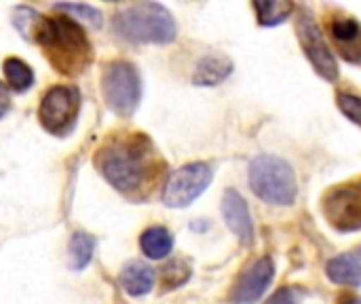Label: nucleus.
Here are the masks:
<instances>
[{
	"label": "nucleus",
	"mask_w": 361,
	"mask_h": 304,
	"mask_svg": "<svg viewBox=\"0 0 361 304\" xmlns=\"http://www.w3.org/2000/svg\"><path fill=\"white\" fill-rule=\"evenodd\" d=\"M150 157H152L150 142L142 133H133L127 138H114L106 142L95 154V165L99 174L116 190L125 195H133L148 180Z\"/></svg>",
	"instance_id": "nucleus-1"
},
{
	"label": "nucleus",
	"mask_w": 361,
	"mask_h": 304,
	"mask_svg": "<svg viewBox=\"0 0 361 304\" xmlns=\"http://www.w3.org/2000/svg\"><path fill=\"white\" fill-rule=\"evenodd\" d=\"M34 42L42 47L47 59L61 74L76 76L91 66L93 59L91 42L82 25L70 19L68 15L42 17Z\"/></svg>",
	"instance_id": "nucleus-2"
},
{
	"label": "nucleus",
	"mask_w": 361,
	"mask_h": 304,
	"mask_svg": "<svg viewBox=\"0 0 361 304\" xmlns=\"http://www.w3.org/2000/svg\"><path fill=\"white\" fill-rule=\"evenodd\" d=\"M114 32L131 42L167 44L178 36L171 13L159 2H140L121 8L112 19Z\"/></svg>",
	"instance_id": "nucleus-3"
},
{
	"label": "nucleus",
	"mask_w": 361,
	"mask_h": 304,
	"mask_svg": "<svg viewBox=\"0 0 361 304\" xmlns=\"http://www.w3.org/2000/svg\"><path fill=\"white\" fill-rule=\"evenodd\" d=\"M250 186L269 205L288 207L296 201V176L292 165L275 154H260L250 165Z\"/></svg>",
	"instance_id": "nucleus-4"
},
{
	"label": "nucleus",
	"mask_w": 361,
	"mask_h": 304,
	"mask_svg": "<svg viewBox=\"0 0 361 304\" xmlns=\"http://www.w3.org/2000/svg\"><path fill=\"white\" fill-rule=\"evenodd\" d=\"M102 93L114 114L129 118L142 99V80L135 66L125 59L110 61L102 74Z\"/></svg>",
	"instance_id": "nucleus-5"
},
{
	"label": "nucleus",
	"mask_w": 361,
	"mask_h": 304,
	"mask_svg": "<svg viewBox=\"0 0 361 304\" xmlns=\"http://www.w3.org/2000/svg\"><path fill=\"white\" fill-rule=\"evenodd\" d=\"M80 112V91L76 85H55L51 87L38 106V121L51 135H68L76 125Z\"/></svg>",
	"instance_id": "nucleus-6"
},
{
	"label": "nucleus",
	"mask_w": 361,
	"mask_h": 304,
	"mask_svg": "<svg viewBox=\"0 0 361 304\" xmlns=\"http://www.w3.org/2000/svg\"><path fill=\"white\" fill-rule=\"evenodd\" d=\"M212 167L205 163H190L176 169L163 186V203L167 207H188L212 184Z\"/></svg>",
	"instance_id": "nucleus-7"
},
{
	"label": "nucleus",
	"mask_w": 361,
	"mask_h": 304,
	"mask_svg": "<svg viewBox=\"0 0 361 304\" xmlns=\"http://www.w3.org/2000/svg\"><path fill=\"white\" fill-rule=\"evenodd\" d=\"M296 32H298V40H300L307 57L311 59L313 68L324 78L334 80L338 76V63H336L334 53L330 51L326 36L322 34L317 21L313 19V15L307 8L296 11Z\"/></svg>",
	"instance_id": "nucleus-8"
},
{
	"label": "nucleus",
	"mask_w": 361,
	"mask_h": 304,
	"mask_svg": "<svg viewBox=\"0 0 361 304\" xmlns=\"http://www.w3.org/2000/svg\"><path fill=\"white\" fill-rule=\"evenodd\" d=\"M324 214L328 222L341 233H353L361 229V178L355 182L336 186L324 201Z\"/></svg>",
	"instance_id": "nucleus-9"
},
{
	"label": "nucleus",
	"mask_w": 361,
	"mask_h": 304,
	"mask_svg": "<svg viewBox=\"0 0 361 304\" xmlns=\"http://www.w3.org/2000/svg\"><path fill=\"white\" fill-rule=\"evenodd\" d=\"M275 277V265L269 256L258 258L235 284L231 300L233 304H254L267 292Z\"/></svg>",
	"instance_id": "nucleus-10"
},
{
	"label": "nucleus",
	"mask_w": 361,
	"mask_h": 304,
	"mask_svg": "<svg viewBox=\"0 0 361 304\" xmlns=\"http://www.w3.org/2000/svg\"><path fill=\"white\" fill-rule=\"evenodd\" d=\"M222 216H224V222L226 226L245 243L250 245L254 241V222H252V216H250V207L245 203V199L228 188L224 193V201H222Z\"/></svg>",
	"instance_id": "nucleus-11"
},
{
	"label": "nucleus",
	"mask_w": 361,
	"mask_h": 304,
	"mask_svg": "<svg viewBox=\"0 0 361 304\" xmlns=\"http://www.w3.org/2000/svg\"><path fill=\"white\" fill-rule=\"evenodd\" d=\"M330 34L349 61H361V23L351 17H336L330 23Z\"/></svg>",
	"instance_id": "nucleus-12"
},
{
	"label": "nucleus",
	"mask_w": 361,
	"mask_h": 304,
	"mask_svg": "<svg viewBox=\"0 0 361 304\" xmlns=\"http://www.w3.org/2000/svg\"><path fill=\"white\" fill-rule=\"evenodd\" d=\"M233 72V61L226 55H205L192 74V83L199 87H214L226 80Z\"/></svg>",
	"instance_id": "nucleus-13"
},
{
	"label": "nucleus",
	"mask_w": 361,
	"mask_h": 304,
	"mask_svg": "<svg viewBox=\"0 0 361 304\" xmlns=\"http://www.w3.org/2000/svg\"><path fill=\"white\" fill-rule=\"evenodd\" d=\"M118 284L129 296H146L154 288V271L148 265L129 262L123 267L118 275Z\"/></svg>",
	"instance_id": "nucleus-14"
},
{
	"label": "nucleus",
	"mask_w": 361,
	"mask_h": 304,
	"mask_svg": "<svg viewBox=\"0 0 361 304\" xmlns=\"http://www.w3.org/2000/svg\"><path fill=\"white\" fill-rule=\"evenodd\" d=\"M328 277L338 286H361V256L360 254H341L332 258L326 267Z\"/></svg>",
	"instance_id": "nucleus-15"
},
{
	"label": "nucleus",
	"mask_w": 361,
	"mask_h": 304,
	"mask_svg": "<svg viewBox=\"0 0 361 304\" xmlns=\"http://www.w3.org/2000/svg\"><path fill=\"white\" fill-rule=\"evenodd\" d=\"M140 248L146 258L150 260H163L173 250V237L165 226H150L140 237Z\"/></svg>",
	"instance_id": "nucleus-16"
},
{
	"label": "nucleus",
	"mask_w": 361,
	"mask_h": 304,
	"mask_svg": "<svg viewBox=\"0 0 361 304\" xmlns=\"http://www.w3.org/2000/svg\"><path fill=\"white\" fill-rule=\"evenodd\" d=\"M8 89H13L15 93H25L32 85H34V70L19 57H6L2 63Z\"/></svg>",
	"instance_id": "nucleus-17"
},
{
	"label": "nucleus",
	"mask_w": 361,
	"mask_h": 304,
	"mask_svg": "<svg viewBox=\"0 0 361 304\" xmlns=\"http://www.w3.org/2000/svg\"><path fill=\"white\" fill-rule=\"evenodd\" d=\"M95 252V239L87 233H74L68 245V256H70V269L72 271H82L89 267L91 258Z\"/></svg>",
	"instance_id": "nucleus-18"
},
{
	"label": "nucleus",
	"mask_w": 361,
	"mask_h": 304,
	"mask_svg": "<svg viewBox=\"0 0 361 304\" xmlns=\"http://www.w3.org/2000/svg\"><path fill=\"white\" fill-rule=\"evenodd\" d=\"M55 11H61L63 15H68L70 19H74L80 25H87L91 30H99L102 28V13L91 6V4H82V2H57Z\"/></svg>",
	"instance_id": "nucleus-19"
},
{
	"label": "nucleus",
	"mask_w": 361,
	"mask_h": 304,
	"mask_svg": "<svg viewBox=\"0 0 361 304\" xmlns=\"http://www.w3.org/2000/svg\"><path fill=\"white\" fill-rule=\"evenodd\" d=\"M254 8L258 13V23L262 25H277L286 21L292 13H296V6L292 2H277V0L254 2Z\"/></svg>",
	"instance_id": "nucleus-20"
},
{
	"label": "nucleus",
	"mask_w": 361,
	"mask_h": 304,
	"mask_svg": "<svg viewBox=\"0 0 361 304\" xmlns=\"http://www.w3.org/2000/svg\"><path fill=\"white\" fill-rule=\"evenodd\" d=\"M42 17L44 15H40L38 11H34L30 6H17L15 13H13V25L21 32V36L25 40H32L34 42L36 32H38V28L42 23Z\"/></svg>",
	"instance_id": "nucleus-21"
},
{
	"label": "nucleus",
	"mask_w": 361,
	"mask_h": 304,
	"mask_svg": "<svg viewBox=\"0 0 361 304\" xmlns=\"http://www.w3.org/2000/svg\"><path fill=\"white\" fill-rule=\"evenodd\" d=\"M188 277H190V267L184 260H171L161 269V279L167 290L180 288L182 284L188 281Z\"/></svg>",
	"instance_id": "nucleus-22"
},
{
	"label": "nucleus",
	"mask_w": 361,
	"mask_h": 304,
	"mask_svg": "<svg viewBox=\"0 0 361 304\" xmlns=\"http://www.w3.org/2000/svg\"><path fill=\"white\" fill-rule=\"evenodd\" d=\"M338 106L347 118L361 125V97L351 93H338Z\"/></svg>",
	"instance_id": "nucleus-23"
},
{
	"label": "nucleus",
	"mask_w": 361,
	"mask_h": 304,
	"mask_svg": "<svg viewBox=\"0 0 361 304\" xmlns=\"http://www.w3.org/2000/svg\"><path fill=\"white\" fill-rule=\"evenodd\" d=\"M267 304H296V298H294V292L288 290V288H281L279 292H275Z\"/></svg>",
	"instance_id": "nucleus-24"
},
{
	"label": "nucleus",
	"mask_w": 361,
	"mask_h": 304,
	"mask_svg": "<svg viewBox=\"0 0 361 304\" xmlns=\"http://www.w3.org/2000/svg\"><path fill=\"white\" fill-rule=\"evenodd\" d=\"M11 108V89L0 80V118L8 112Z\"/></svg>",
	"instance_id": "nucleus-25"
}]
</instances>
